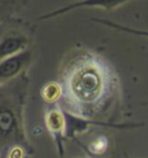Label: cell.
I'll list each match as a JSON object with an SVG mask.
<instances>
[{
    "label": "cell",
    "instance_id": "1",
    "mask_svg": "<svg viewBox=\"0 0 148 158\" xmlns=\"http://www.w3.org/2000/svg\"><path fill=\"white\" fill-rule=\"evenodd\" d=\"M65 115V137L66 139H73L79 134L86 132L89 128L94 126H107V127H113V128H134L139 127L140 124H116V123H109V122H100V121H94L89 118H83L70 113V111H64Z\"/></svg>",
    "mask_w": 148,
    "mask_h": 158
},
{
    "label": "cell",
    "instance_id": "2",
    "mask_svg": "<svg viewBox=\"0 0 148 158\" xmlns=\"http://www.w3.org/2000/svg\"><path fill=\"white\" fill-rule=\"evenodd\" d=\"M46 127L51 134L53 141L57 147V153L60 157L64 156V139L65 137V115L61 109H50L46 113Z\"/></svg>",
    "mask_w": 148,
    "mask_h": 158
},
{
    "label": "cell",
    "instance_id": "3",
    "mask_svg": "<svg viewBox=\"0 0 148 158\" xmlns=\"http://www.w3.org/2000/svg\"><path fill=\"white\" fill-rule=\"evenodd\" d=\"M31 60V51L26 49L20 55L9 57L0 62V84L17 77Z\"/></svg>",
    "mask_w": 148,
    "mask_h": 158
},
{
    "label": "cell",
    "instance_id": "4",
    "mask_svg": "<svg viewBox=\"0 0 148 158\" xmlns=\"http://www.w3.org/2000/svg\"><path fill=\"white\" fill-rule=\"evenodd\" d=\"M28 49V38L21 34H8L0 39V62Z\"/></svg>",
    "mask_w": 148,
    "mask_h": 158
},
{
    "label": "cell",
    "instance_id": "5",
    "mask_svg": "<svg viewBox=\"0 0 148 158\" xmlns=\"http://www.w3.org/2000/svg\"><path fill=\"white\" fill-rule=\"evenodd\" d=\"M124 4H125V2H81V3H76L72 5H66L64 8L56 9L51 13H47L44 16H40L39 19H47V18H52V17H56L60 15H64V13H68L76 8H79V6L81 8H82V6H94V8H102V9H114Z\"/></svg>",
    "mask_w": 148,
    "mask_h": 158
},
{
    "label": "cell",
    "instance_id": "6",
    "mask_svg": "<svg viewBox=\"0 0 148 158\" xmlns=\"http://www.w3.org/2000/svg\"><path fill=\"white\" fill-rule=\"evenodd\" d=\"M18 127L17 117L9 108L0 109V136L8 137L16 132Z\"/></svg>",
    "mask_w": 148,
    "mask_h": 158
},
{
    "label": "cell",
    "instance_id": "7",
    "mask_svg": "<svg viewBox=\"0 0 148 158\" xmlns=\"http://www.w3.org/2000/svg\"><path fill=\"white\" fill-rule=\"evenodd\" d=\"M94 21H98V22L103 23V25H105V26H109V27H112V29H116V30L124 31V32H129V34H133V35L148 38V30H139V29L129 27V26H122V25H120V23L108 21V19H103V18H94Z\"/></svg>",
    "mask_w": 148,
    "mask_h": 158
},
{
    "label": "cell",
    "instance_id": "8",
    "mask_svg": "<svg viewBox=\"0 0 148 158\" xmlns=\"http://www.w3.org/2000/svg\"><path fill=\"white\" fill-rule=\"evenodd\" d=\"M42 96L47 102H55L61 96V87L56 82L47 83L42 88Z\"/></svg>",
    "mask_w": 148,
    "mask_h": 158
},
{
    "label": "cell",
    "instance_id": "9",
    "mask_svg": "<svg viewBox=\"0 0 148 158\" xmlns=\"http://www.w3.org/2000/svg\"><path fill=\"white\" fill-rule=\"evenodd\" d=\"M26 157V152L22 147L20 145H13L8 152H7V157L5 158H25Z\"/></svg>",
    "mask_w": 148,
    "mask_h": 158
},
{
    "label": "cell",
    "instance_id": "10",
    "mask_svg": "<svg viewBox=\"0 0 148 158\" xmlns=\"http://www.w3.org/2000/svg\"><path fill=\"white\" fill-rule=\"evenodd\" d=\"M0 158H3V157H2V154H0Z\"/></svg>",
    "mask_w": 148,
    "mask_h": 158
}]
</instances>
